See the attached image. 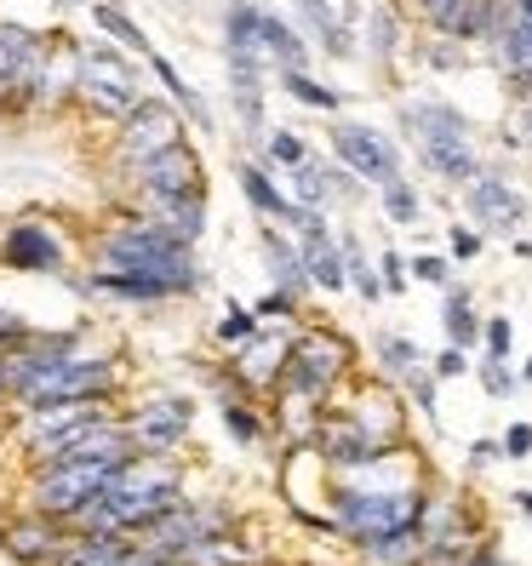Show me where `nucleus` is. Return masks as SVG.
Listing matches in <instances>:
<instances>
[{"label": "nucleus", "mask_w": 532, "mask_h": 566, "mask_svg": "<svg viewBox=\"0 0 532 566\" xmlns=\"http://www.w3.org/2000/svg\"><path fill=\"white\" fill-rule=\"evenodd\" d=\"M92 263L97 270H132V275H160L173 281L184 297H195L207 286V270L195 258L189 241H178L173 229L149 212H132V218H115L109 229L92 235Z\"/></svg>", "instance_id": "f257e3e1"}, {"label": "nucleus", "mask_w": 532, "mask_h": 566, "mask_svg": "<svg viewBox=\"0 0 532 566\" xmlns=\"http://www.w3.org/2000/svg\"><path fill=\"white\" fill-rule=\"evenodd\" d=\"M401 126H407L418 160L447 189H470L481 178L476 132H470V115H463L458 104H447V97H418V104H401Z\"/></svg>", "instance_id": "f03ea898"}, {"label": "nucleus", "mask_w": 532, "mask_h": 566, "mask_svg": "<svg viewBox=\"0 0 532 566\" xmlns=\"http://www.w3.org/2000/svg\"><path fill=\"white\" fill-rule=\"evenodd\" d=\"M429 510V492L418 481H401V486H355V481H338L332 486V521H338L344 538L367 544L378 532H395V526H418Z\"/></svg>", "instance_id": "7ed1b4c3"}, {"label": "nucleus", "mask_w": 532, "mask_h": 566, "mask_svg": "<svg viewBox=\"0 0 532 566\" xmlns=\"http://www.w3.org/2000/svg\"><path fill=\"white\" fill-rule=\"evenodd\" d=\"M81 104L92 109V115H109V120H121V115H132L144 104V75H138V63H132V52L126 46H115V41H86L81 46Z\"/></svg>", "instance_id": "20e7f679"}, {"label": "nucleus", "mask_w": 532, "mask_h": 566, "mask_svg": "<svg viewBox=\"0 0 532 566\" xmlns=\"http://www.w3.org/2000/svg\"><path fill=\"white\" fill-rule=\"evenodd\" d=\"M121 463H52V470H29L23 481V510H41L70 526L75 510H86L97 492L115 481Z\"/></svg>", "instance_id": "39448f33"}, {"label": "nucleus", "mask_w": 532, "mask_h": 566, "mask_svg": "<svg viewBox=\"0 0 532 566\" xmlns=\"http://www.w3.org/2000/svg\"><path fill=\"white\" fill-rule=\"evenodd\" d=\"M350 360L355 349L338 338L332 326H310V332H298V344H292V366H286V384L292 395H304V401H332V389H338L350 378Z\"/></svg>", "instance_id": "423d86ee"}, {"label": "nucleus", "mask_w": 532, "mask_h": 566, "mask_svg": "<svg viewBox=\"0 0 532 566\" xmlns=\"http://www.w3.org/2000/svg\"><path fill=\"white\" fill-rule=\"evenodd\" d=\"M229 510L223 504H178L173 515H160L149 532H144V544L160 555V560H173V566H189L201 549H212V544H223L229 538Z\"/></svg>", "instance_id": "0eeeda50"}, {"label": "nucleus", "mask_w": 532, "mask_h": 566, "mask_svg": "<svg viewBox=\"0 0 532 566\" xmlns=\"http://www.w3.org/2000/svg\"><path fill=\"white\" fill-rule=\"evenodd\" d=\"M326 144H332V155H338V166H350V172L367 184V189H384L395 178H407L395 138H389V132H378V126H367V120H332L326 126Z\"/></svg>", "instance_id": "6e6552de"}, {"label": "nucleus", "mask_w": 532, "mask_h": 566, "mask_svg": "<svg viewBox=\"0 0 532 566\" xmlns=\"http://www.w3.org/2000/svg\"><path fill=\"white\" fill-rule=\"evenodd\" d=\"M184 144V109L173 97H144L132 115L115 120V166H132V160H149L160 149Z\"/></svg>", "instance_id": "1a4fd4ad"}, {"label": "nucleus", "mask_w": 532, "mask_h": 566, "mask_svg": "<svg viewBox=\"0 0 532 566\" xmlns=\"http://www.w3.org/2000/svg\"><path fill=\"white\" fill-rule=\"evenodd\" d=\"M0 263L18 275H52L63 281L70 275V247L58 241V229L41 223V218H18L0 229Z\"/></svg>", "instance_id": "9d476101"}, {"label": "nucleus", "mask_w": 532, "mask_h": 566, "mask_svg": "<svg viewBox=\"0 0 532 566\" xmlns=\"http://www.w3.org/2000/svg\"><path fill=\"white\" fill-rule=\"evenodd\" d=\"M126 172V184H132V195H138V212L149 207V201H160V195H184V189H207L201 178V155H195L189 144H173V149H160V155H149V160H132V166H121Z\"/></svg>", "instance_id": "9b49d317"}, {"label": "nucleus", "mask_w": 532, "mask_h": 566, "mask_svg": "<svg viewBox=\"0 0 532 566\" xmlns=\"http://www.w3.org/2000/svg\"><path fill=\"white\" fill-rule=\"evenodd\" d=\"M189 423H195L189 395H144V401L126 412V429H132V441H138V452H178Z\"/></svg>", "instance_id": "f8f14e48"}, {"label": "nucleus", "mask_w": 532, "mask_h": 566, "mask_svg": "<svg viewBox=\"0 0 532 566\" xmlns=\"http://www.w3.org/2000/svg\"><path fill=\"white\" fill-rule=\"evenodd\" d=\"M292 332H275V326H258L252 338L236 349V360H229V373H236L241 389L252 395H275L286 384V366H292Z\"/></svg>", "instance_id": "ddd939ff"}, {"label": "nucleus", "mask_w": 532, "mask_h": 566, "mask_svg": "<svg viewBox=\"0 0 532 566\" xmlns=\"http://www.w3.org/2000/svg\"><path fill=\"white\" fill-rule=\"evenodd\" d=\"M463 207H470V218L481 223V235H515V229L526 223V195L504 178V172H487L481 166V178L463 189Z\"/></svg>", "instance_id": "4468645a"}, {"label": "nucleus", "mask_w": 532, "mask_h": 566, "mask_svg": "<svg viewBox=\"0 0 532 566\" xmlns=\"http://www.w3.org/2000/svg\"><path fill=\"white\" fill-rule=\"evenodd\" d=\"M63 521H52V515H41V510H23V515H12L7 526H0V555H7L12 566H52L58 560V549H63Z\"/></svg>", "instance_id": "2eb2a0df"}, {"label": "nucleus", "mask_w": 532, "mask_h": 566, "mask_svg": "<svg viewBox=\"0 0 532 566\" xmlns=\"http://www.w3.org/2000/svg\"><path fill=\"white\" fill-rule=\"evenodd\" d=\"M487 57H492V70L510 81V92H515V97L532 86V18H526V12H515V0H510L504 23L492 29Z\"/></svg>", "instance_id": "dca6fc26"}, {"label": "nucleus", "mask_w": 532, "mask_h": 566, "mask_svg": "<svg viewBox=\"0 0 532 566\" xmlns=\"http://www.w3.org/2000/svg\"><path fill=\"white\" fill-rule=\"evenodd\" d=\"M41 57H46V41L35 35V29L0 23V104L29 92V81H35V70H41Z\"/></svg>", "instance_id": "f3484780"}, {"label": "nucleus", "mask_w": 532, "mask_h": 566, "mask_svg": "<svg viewBox=\"0 0 532 566\" xmlns=\"http://www.w3.org/2000/svg\"><path fill=\"white\" fill-rule=\"evenodd\" d=\"M413 12L447 41H487V0H413Z\"/></svg>", "instance_id": "a211bd4d"}, {"label": "nucleus", "mask_w": 532, "mask_h": 566, "mask_svg": "<svg viewBox=\"0 0 532 566\" xmlns=\"http://www.w3.org/2000/svg\"><path fill=\"white\" fill-rule=\"evenodd\" d=\"M304 35L326 52V57H355V35H350V12H338V0H292Z\"/></svg>", "instance_id": "6ab92c4d"}, {"label": "nucleus", "mask_w": 532, "mask_h": 566, "mask_svg": "<svg viewBox=\"0 0 532 566\" xmlns=\"http://www.w3.org/2000/svg\"><path fill=\"white\" fill-rule=\"evenodd\" d=\"M258 247H263V270H270V286H286V292H298V297L310 292L304 247H298V235H292V229H275V223H263Z\"/></svg>", "instance_id": "aec40b11"}, {"label": "nucleus", "mask_w": 532, "mask_h": 566, "mask_svg": "<svg viewBox=\"0 0 532 566\" xmlns=\"http://www.w3.org/2000/svg\"><path fill=\"white\" fill-rule=\"evenodd\" d=\"M236 184H241V195H247V207L258 212V218H275V223H292L298 212H304V207H298L292 201V195L270 178V166H258V160H236Z\"/></svg>", "instance_id": "412c9836"}, {"label": "nucleus", "mask_w": 532, "mask_h": 566, "mask_svg": "<svg viewBox=\"0 0 532 566\" xmlns=\"http://www.w3.org/2000/svg\"><path fill=\"white\" fill-rule=\"evenodd\" d=\"M149 218H160L166 229H173L178 241H201L207 235V189H184V195H160V201L144 207Z\"/></svg>", "instance_id": "4be33fe9"}, {"label": "nucleus", "mask_w": 532, "mask_h": 566, "mask_svg": "<svg viewBox=\"0 0 532 566\" xmlns=\"http://www.w3.org/2000/svg\"><path fill=\"white\" fill-rule=\"evenodd\" d=\"M126 544H132V532H81V526H70L52 566H115V555Z\"/></svg>", "instance_id": "5701e85b"}, {"label": "nucleus", "mask_w": 532, "mask_h": 566, "mask_svg": "<svg viewBox=\"0 0 532 566\" xmlns=\"http://www.w3.org/2000/svg\"><path fill=\"white\" fill-rule=\"evenodd\" d=\"M263 57H270V70H310V35L298 23L275 18L270 7H263Z\"/></svg>", "instance_id": "b1692460"}, {"label": "nucleus", "mask_w": 532, "mask_h": 566, "mask_svg": "<svg viewBox=\"0 0 532 566\" xmlns=\"http://www.w3.org/2000/svg\"><path fill=\"white\" fill-rule=\"evenodd\" d=\"M144 63H149V75L166 86V97H173V104L189 115V126H195V132H212V109H207V97H201V92H195V86L178 75V63H173V57H160L155 46L144 52Z\"/></svg>", "instance_id": "393cba45"}, {"label": "nucleus", "mask_w": 532, "mask_h": 566, "mask_svg": "<svg viewBox=\"0 0 532 566\" xmlns=\"http://www.w3.org/2000/svg\"><path fill=\"white\" fill-rule=\"evenodd\" d=\"M367 566H424V526H395L361 544Z\"/></svg>", "instance_id": "a878e982"}, {"label": "nucleus", "mask_w": 532, "mask_h": 566, "mask_svg": "<svg viewBox=\"0 0 532 566\" xmlns=\"http://www.w3.org/2000/svg\"><path fill=\"white\" fill-rule=\"evenodd\" d=\"M332 172H338V166H326V160H298L292 172H286V195L298 207H310V212H326L332 201H338V189H332Z\"/></svg>", "instance_id": "bb28decb"}, {"label": "nucleus", "mask_w": 532, "mask_h": 566, "mask_svg": "<svg viewBox=\"0 0 532 566\" xmlns=\"http://www.w3.org/2000/svg\"><path fill=\"white\" fill-rule=\"evenodd\" d=\"M218 23H223V52H263V7L258 0H229Z\"/></svg>", "instance_id": "cd10ccee"}, {"label": "nucleus", "mask_w": 532, "mask_h": 566, "mask_svg": "<svg viewBox=\"0 0 532 566\" xmlns=\"http://www.w3.org/2000/svg\"><path fill=\"white\" fill-rule=\"evenodd\" d=\"M361 429H373L378 441H395L401 436V407H395V395H384V389H361L355 395V407H344Z\"/></svg>", "instance_id": "c85d7f7f"}, {"label": "nucleus", "mask_w": 532, "mask_h": 566, "mask_svg": "<svg viewBox=\"0 0 532 566\" xmlns=\"http://www.w3.org/2000/svg\"><path fill=\"white\" fill-rule=\"evenodd\" d=\"M263 81L270 75H258V70H229V104H236V120L247 132H270V120H263Z\"/></svg>", "instance_id": "c756f323"}, {"label": "nucleus", "mask_w": 532, "mask_h": 566, "mask_svg": "<svg viewBox=\"0 0 532 566\" xmlns=\"http://www.w3.org/2000/svg\"><path fill=\"white\" fill-rule=\"evenodd\" d=\"M441 326H447V344H458V349H476L481 344V315H476V304H470V292L463 286H447V304H441Z\"/></svg>", "instance_id": "7c9ffc66"}, {"label": "nucleus", "mask_w": 532, "mask_h": 566, "mask_svg": "<svg viewBox=\"0 0 532 566\" xmlns=\"http://www.w3.org/2000/svg\"><path fill=\"white\" fill-rule=\"evenodd\" d=\"M373 355H378V366H384L389 378H413V373H424V349H418L413 338H401V332H378Z\"/></svg>", "instance_id": "2f4dec72"}, {"label": "nucleus", "mask_w": 532, "mask_h": 566, "mask_svg": "<svg viewBox=\"0 0 532 566\" xmlns=\"http://www.w3.org/2000/svg\"><path fill=\"white\" fill-rule=\"evenodd\" d=\"M275 81H281V92H286V97H298V104H304V109H321V115H338V104H344V97L332 92V86H321V81H315L310 70H281Z\"/></svg>", "instance_id": "473e14b6"}, {"label": "nucleus", "mask_w": 532, "mask_h": 566, "mask_svg": "<svg viewBox=\"0 0 532 566\" xmlns=\"http://www.w3.org/2000/svg\"><path fill=\"white\" fill-rule=\"evenodd\" d=\"M378 207H384V218H389L395 229H413V223L424 218V195L413 189V178H395V184L378 189Z\"/></svg>", "instance_id": "72a5a7b5"}, {"label": "nucleus", "mask_w": 532, "mask_h": 566, "mask_svg": "<svg viewBox=\"0 0 532 566\" xmlns=\"http://www.w3.org/2000/svg\"><path fill=\"white\" fill-rule=\"evenodd\" d=\"M367 52L378 63H389L395 52H401V12H395V7H373L367 12Z\"/></svg>", "instance_id": "f704fd0d"}, {"label": "nucleus", "mask_w": 532, "mask_h": 566, "mask_svg": "<svg viewBox=\"0 0 532 566\" xmlns=\"http://www.w3.org/2000/svg\"><path fill=\"white\" fill-rule=\"evenodd\" d=\"M92 23L104 29V35H109L115 46H126V52H138V57L149 52V35H144V29L132 23V18H126L121 7H92Z\"/></svg>", "instance_id": "c9c22d12"}, {"label": "nucleus", "mask_w": 532, "mask_h": 566, "mask_svg": "<svg viewBox=\"0 0 532 566\" xmlns=\"http://www.w3.org/2000/svg\"><path fill=\"white\" fill-rule=\"evenodd\" d=\"M258 326H263V321H258V310H252V304H223V315H218V326H212V338H218V344H229V349H241Z\"/></svg>", "instance_id": "e433bc0d"}, {"label": "nucleus", "mask_w": 532, "mask_h": 566, "mask_svg": "<svg viewBox=\"0 0 532 566\" xmlns=\"http://www.w3.org/2000/svg\"><path fill=\"white\" fill-rule=\"evenodd\" d=\"M263 160H270V166H286V172H292L298 160H310V144L298 138L292 126H270V132H263Z\"/></svg>", "instance_id": "4c0bfd02"}, {"label": "nucleus", "mask_w": 532, "mask_h": 566, "mask_svg": "<svg viewBox=\"0 0 532 566\" xmlns=\"http://www.w3.org/2000/svg\"><path fill=\"white\" fill-rule=\"evenodd\" d=\"M218 412H223V429H229V436H236L241 447H252V441L263 436V429H258V418L247 412V401H241V395H223V407H218Z\"/></svg>", "instance_id": "58836bf2"}, {"label": "nucleus", "mask_w": 532, "mask_h": 566, "mask_svg": "<svg viewBox=\"0 0 532 566\" xmlns=\"http://www.w3.org/2000/svg\"><path fill=\"white\" fill-rule=\"evenodd\" d=\"M413 281H424V286H452V258H441V252H418L413 258Z\"/></svg>", "instance_id": "ea45409f"}, {"label": "nucleus", "mask_w": 532, "mask_h": 566, "mask_svg": "<svg viewBox=\"0 0 532 566\" xmlns=\"http://www.w3.org/2000/svg\"><path fill=\"white\" fill-rule=\"evenodd\" d=\"M510 344H515L510 315H487V326H481V349H487V355H498V360H510Z\"/></svg>", "instance_id": "a19ab883"}, {"label": "nucleus", "mask_w": 532, "mask_h": 566, "mask_svg": "<svg viewBox=\"0 0 532 566\" xmlns=\"http://www.w3.org/2000/svg\"><path fill=\"white\" fill-rule=\"evenodd\" d=\"M252 310H258V321H292V315H298V292H286V286H270V292H263Z\"/></svg>", "instance_id": "79ce46f5"}, {"label": "nucleus", "mask_w": 532, "mask_h": 566, "mask_svg": "<svg viewBox=\"0 0 532 566\" xmlns=\"http://www.w3.org/2000/svg\"><path fill=\"white\" fill-rule=\"evenodd\" d=\"M378 275H384V292H401V286L413 281V263L395 252V247H384V252H378Z\"/></svg>", "instance_id": "37998d69"}, {"label": "nucleus", "mask_w": 532, "mask_h": 566, "mask_svg": "<svg viewBox=\"0 0 532 566\" xmlns=\"http://www.w3.org/2000/svg\"><path fill=\"white\" fill-rule=\"evenodd\" d=\"M481 247H487V235H481V229H463V223H452V229H447V252H452L458 263L481 258Z\"/></svg>", "instance_id": "c03bdc74"}, {"label": "nucleus", "mask_w": 532, "mask_h": 566, "mask_svg": "<svg viewBox=\"0 0 532 566\" xmlns=\"http://www.w3.org/2000/svg\"><path fill=\"white\" fill-rule=\"evenodd\" d=\"M436 384H441V378L429 373V366H424V373H413V378H407V395H413V407H418L424 418H436Z\"/></svg>", "instance_id": "a18cd8bd"}, {"label": "nucleus", "mask_w": 532, "mask_h": 566, "mask_svg": "<svg viewBox=\"0 0 532 566\" xmlns=\"http://www.w3.org/2000/svg\"><path fill=\"white\" fill-rule=\"evenodd\" d=\"M481 389H487V395H510V389H515V373H510L498 355H487V360H481Z\"/></svg>", "instance_id": "49530a36"}, {"label": "nucleus", "mask_w": 532, "mask_h": 566, "mask_svg": "<svg viewBox=\"0 0 532 566\" xmlns=\"http://www.w3.org/2000/svg\"><path fill=\"white\" fill-rule=\"evenodd\" d=\"M429 373H436V378H463V373H470V349H458V344H447L436 360H429Z\"/></svg>", "instance_id": "de8ad7c7"}, {"label": "nucleus", "mask_w": 532, "mask_h": 566, "mask_svg": "<svg viewBox=\"0 0 532 566\" xmlns=\"http://www.w3.org/2000/svg\"><path fill=\"white\" fill-rule=\"evenodd\" d=\"M115 566H173V560H160V555H155L144 538H132V544L115 555Z\"/></svg>", "instance_id": "09e8293b"}, {"label": "nucleus", "mask_w": 532, "mask_h": 566, "mask_svg": "<svg viewBox=\"0 0 532 566\" xmlns=\"http://www.w3.org/2000/svg\"><path fill=\"white\" fill-rule=\"evenodd\" d=\"M504 458H515V463L532 458V423H510L504 429Z\"/></svg>", "instance_id": "8fccbe9b"}, {"label": "nucleus", "mask_w": 532, "mask_h": 566, "mask_svg": "<svg viewBox=\"0 0 532 566\" xmlns=\"http://www.w3.org/2000/svg\"><path fill=\"white\" fill-rule=\"evenodd\" d=\"M515 104H521V120H515V132H510L504 144H526V149H532V86L515 97Z\"/></svg>", "instance_id": "3c124183"}, {"label": "nucleus", "mask_w": 532, "mask_h": 566, "mask_svg": "<svg viewBox=\"0 0 532 566\" xmlns=\"http://www.w3.org/2000/svg\"><path fill=\"white\" fill-rule=\"evenodd\" d=\"M498 458H504V441H470V470H487Z\"/></svg>", "instance_id": "603ef678"}, {"label": "nucleus", "mask_w": 532, "mask_h": 566, "mask_svg": "<svg viewBox=\"0 0 532 566\" xmlns=\"http://www.w3.org/2000/svg\"><path fill=\"white\" fill-rule=\"evenodd\" d=\"M29 332H35V326H29L23 315H12L7 304H0V338H18V344H23V338H29Z\"/></svg>", "instance_id": "864d4df0"}, {"label": "nucleus", "mask_w": 532, "mask_h": 566, "mask_svg": "<svg viewBox=\"0 0 532 566\" xmlns=\"http://www.w3.org/2000/svg\"><path fill=\"white\" fill-rule=\"evenodd\" d=\"M463 566H510V560H504V555H498L492 544H476V555H470V560H463Z\"/></svg>", "instance_id": "5fc2aeb1"}, {"label": "nucleus", "mask_w": 532, "mask_h": 566, "mask_svg": "<svg viewBox=\"0 0 532 566\" xmlns=\"http://www.w3.org/2000/svg\"><path fill=\"white\" fill-rule=\"evenodd\" d=\"M12 355V349H7ZM7 355H0V407H12V389H7Z\"/></svg>", "instance_id": "6e6d98bb"}, {"label": "nucleus", "mask_w": 532, "mask_h": 566, "mask_svg": "<svg viewBox=\"0 0 532 566\" xmlns=\"http://www.w3.org/2000/svg\"><path fill=\"white\" fill-rule=\"evenodd\" d=\"M515 510H521V515H532V492H515Z\"/></svg>", "instance_id": "4d7b16f0"}, {"label": "nucleus", "mask_w": 532, "mask_h": 566, "mask_svg": "<svg viewBox=\"0 0 532 566\" xmlns=\"http://www.w3.org/2000/svg\"><path fill=\"white\" fill-rule=\"evenodd\" d=\"M52 7H63V12H70V7H86V0H52Z\"/></svg>", "instance_id": "13d9d810"}, {"label": "nucleus", "mask_w": 532, "mask_h": 566, "mask_svg": "<svg viewBox=\"0 0 532 566\" xmlns=\"http://www.w3.org/2000/svg\"><path fill=\"white\" fill-rule=\"evenodd\" d=\"M515 12H526V18H532V0H515Z\"/></svg>", "instance_id": "bf43d9fd"}, {"label": "nucleus", "mask_w": 532, "mask_h": 566, "mask_svg": "<svg viewBox=\"0 0 532 566\" xmlns=\"http://www.w3.org/2000/svg\"><path fill=\"white\" fill-rule=\"evenodd\" d=\"M521 378H526V384H532V360H526V366H521Z\"/></svg>", "instance_id": "052dcab7"}]
</instances>
